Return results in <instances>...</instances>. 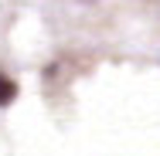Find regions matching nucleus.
Returning <instances> with one entry per match:
<instances>
[{
  "mask_svg": "<svg viewBox=\"0 0 160 156\" xmlns=\"http://www.w3.org/2000/svg\"><path fill=\"white\" fill-rule=\"evenodd\" d=\"M14 95H17V85H14L7 75H0V105H7Z\"/></svg>",
  "mask_w": 160,
  "mask_h": 156,
  "instance_id": "1",
  "label": "nucleus"
}]
</instances>
